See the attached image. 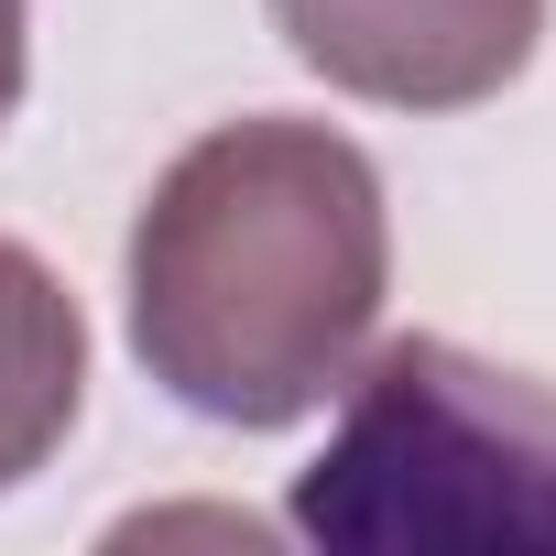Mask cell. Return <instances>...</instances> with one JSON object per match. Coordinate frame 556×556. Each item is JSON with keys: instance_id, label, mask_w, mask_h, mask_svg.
I'll return each instance as SVG.
<instances>
[{"instance_id": "2", "label": "cell", "mask_w": 556, "mask_h": 556, "mask_svg": "<svg viewBox=\"0 0 556 556\" xmlns=\"http://www.w3.org/2000/svg\"><path fill=\"white\" fill-rule=\"evenodd\" d=\"M339 393V437L295 469V534L350 556L556 545V382L458 339H393Z\"/></svg>"}, {"instance_id": "4", "label": "cell", "mask_w": 556, "mask_h": 556, "mask_svg": "<svg viewBox=\"0 0 556 556\" xmlns=\"http://www.w3.org/2000/svg\"><path fill=\"white\" fill-rule=\"evenodd\" d=\"M88 404V317L55 262L0 240V491H23Z\"/></svg>"}, {"instance_id": "3", "label": "cell", "mask_w": 556, "mask_h": 556, "mask_svg": "<svg viewBox=\"0 0 556 556\" xmlns=\"http://www.w3.org/2000/svg\"><path fill=\"white\" fill-rule=\"evenodd\" d=\"M273 34L350 99L480 110L534 66L545 0H273Z\"/></svg>"}, {"instance_id": "5", "label": "cell", "mask_w": 556, "mask_h": 556, "mask_svg": "<svg viewBox=\"0 0 556 556\" xmlns=\"http://www.w3.org/2000/svg\"><path fill=\"white\" fill-rule=\"evenodd\" d=\"M23 66H34V23H23V0H0V121L23 110Z\"/></svg>"}, {"instance_id": "1", "label": "cell", "mask_w": 556, "mask_h": 556, "mask_svg": "<svg viewBox=\"0 0 556 556\" xmlns=\"http://www.w3.org/2000/svg\"><path fill=\"white\" fill-rule=\"evenodd\" d=\"M382 175L328 121H218L131 218V350L207 426L317 415L382 317Z\"/></svg>"}]
</instances>
